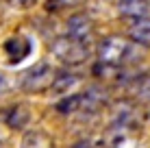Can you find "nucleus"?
<instances>
[{"mask_svg": "<svg viewBox=\"0 0 150 148\" xmlns=\"http://www.w3.org/2000/svg\"><path fill=\"white\" fill-rule=\"evenodd\" d=\"M126 55H128V44L120 37L105 39L100 44V48H98V59H100V65H105V68L120 65Z\"/></svg>", "mask_w": 150, "mask_h": 148, "instance_id": "1", "label": "nucleus"}, {"mask_svg": "<svg viewBox=\"0 0 150 148\" xmlns=\"http://www.w3.org/2000/svg\"><path fill=\"white\" fill-rule=\"evenodd\" d=\"M52 52H54V57H57V59H61L63 63H70V65L83 63V61H85V57H87V48H85V44L76 42V39H72V37H63V39H59V42L54 44Z\"/></svg>", "mask_w": 150, "mask_h": 148, "instance_id": "2", "label": "nucleus"}, {"mask_svg": "<svg viewBox=\"0 0 150 148\" xmlns=\"http://www.w3.org/2000/svg\"><path fill=\"white\" fill-rule=\"evenodd\" d=\"M52 79H54V74H52V68H50L48 63H37L35 68H30L26 74H24V79H22V87L26 89V91H44V89H48L50 85H52Z\"/></svg>", "mask_w": 150, "mask_h": 148, "instance_id": "3", "label": "nucleus"}, {"mask_svg": "<svg viewBox=\"0 0 150 148\" xmlns=\"http://www.w3.org/2000/svg\"><path fill=\"white\" fill-rule=\"evenodd\" d=\"M2 50H4V55H7L9 63H20V61H24L30 55L33 44H30V39L22 37V35H13V37L4 39Z\"/></svg>", "mask_w": 150, "mask_h": 148, "instance_id": "4", "label": "nucleus"}, {"mask_svg": "<svg viewBox=\"0 0 150 148\" xmlns=\"http://www.w3.org/2000/svg\"><path fill=\"white\" fill-rule=\"evenodd\" d=\"M91 35H94V24H91V20L87 15L76 13L68 20V37L76 39L81 44H87L91 39Z\"/></svg>", "mask_w": 150, "mask_h": 148, "instance_id": "5", "label": "nucleus"}, {"mask_svg": "<svg viewBox=\"0 0 150 148\" xmlns=\"http://www.w3.org/2000/svg\"><path fill=\"white\" fill-rule=\"evenodd\" d=\"M128 37H131L135 44L150 46V18L148 15L133 20V24L128 26Z\"/></svg>", "mask_w": 150, "mask_h": 148, "instance_id": "6", "label": "nucleus"}, {"mask_svg": "<svg viewBox=\"0 0 150 148\" xmlns=\"http://www.w3.org/2000/svg\"><path fill=\"white\" fill-rule=\"evenodd\" d=\"M81 85V79L76 74H72V72H61V74H57L54 79H52V85H50V89L57 91V94H72L76 87Z\"/></svg>", "mask_w": 150, "mask_h": 148, "instance_id": "7", "label": "nucleus"}, {"mask_svg": "<svg viewBox=\"0 0 150 148\" xmlns=\"http://www.w3.org/2000/svg\"><path fill=\"white\" fill-rule=\"evenodd\" d=\"M117 9H120V13L124 18L135 20V18H144L148 13V2L146 0H120Z\"/></svg>", "mask_w": 150, "mask_h": 148, "instance_id": "8", "label": "nucleus"}, {"mask_svg": "<svg viewBox=\"0 0 150 148\" xmlns=\"http://www.w3.org/2000/svg\"><path fill=\"white\" fill-rule=\"evenodd\" d=\"M28 120H30V111L24 105L11 107L7 113V126H11V129H24L28 124Z\"/></svg>", "mask_w": 150, "mask_h": 148, "instance_id": "9", "label": "nucleus"}, {"mask_svg": "<svg viewBox=\"0 0 150 148\" xmlns=\"http://www.w3.org/2000/svg\"><path fill=\"white\" fill-rule=\"evenodd\" d=\"M83 0H48V9H68V7H76Z\"/></svg>", "mask_w": 150, "mask_h": 148, "instance_id": "10", "label": "nucleus"}, {"mask_svg": "<svg viewBox=\"0 0 150 148\" xmlns=\"http://www.w3.org/2000/svg\"><path fill=\"white\" fill-rule=\"evenodd\" d=\"M13 9H30L33 4H37V0H7Z\"/></svg>", "mask_w": 150, "mask_h": 148, "instance_id": "11", "label": "nucleus"}]
</instances>
